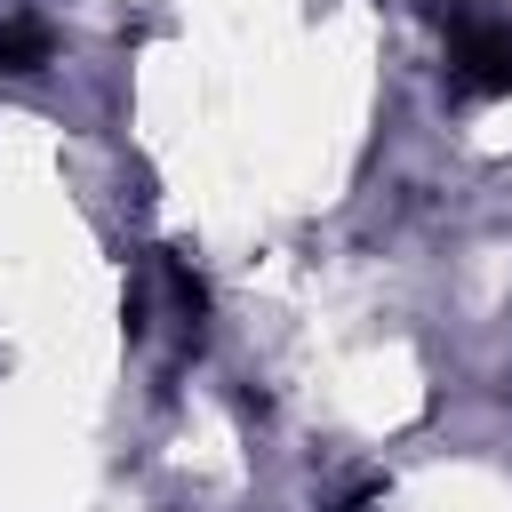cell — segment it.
<instances>
[{
	"mask_svg": "<svg viewBox=\"0 0 512 512\" xmlns=\"http://www.w3.org/2000/svg\"><path fill=\"white\" fill-rule=\"evenodd\" d=\"M48 56V24L32 16H0V72H32Z\"/></svg>",
	"mask_w": 512,
	"mask_h": 512,
	"instance_id": "6da1fadb",
	"label": "cell"
}]
</instances>
